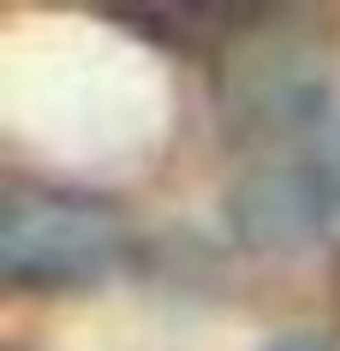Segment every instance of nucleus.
Returning a JSON list of instances; mask_svg holds the SVG:
<instances>
[{"instance_id":"1","label":"nucleus","mask_w":340,"mask_h":351,"mask_svg":"<svg viewBox=\"0 0 340 351\" xmlns=\"http://www.w3.org/2000/svg\"><path fill=\"white\" fill-rule=\"evenodd\" d=\"M120 215L108 203L12 191L0 208V268L19 286H84L120 256Z\"/></svg>"},{"instance_id":"2","label":"nucleus","mask_w":340,"mask_h":351,"mask_svg":"<svg viewBox=\"0 0 340 351\" xmlns=\"http://www.w3.org/2000/svg\"><path fill=\"white\" fill-rule=\"evenodd\" d=\"M335 173H340V137H335Z\"/></svg>"}]
</instances>
